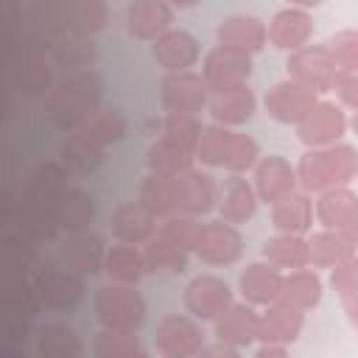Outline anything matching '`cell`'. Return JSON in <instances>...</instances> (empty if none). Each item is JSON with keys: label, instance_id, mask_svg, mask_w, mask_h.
<instances>
[{"label": "cell", "instance_id": "60", "mask_svg": "<svg viewBox=\"0 0 358 358\" xmlns=\"http://www.w3.org/2000/svg\"><path fill=\"white\" fill-rule=\"evenodd\" d=\"M173 8H193V6H199L201 0H168Z\"/></svg>", "mask_w": 358, "mask_h": 358}, {"label": "cell", "instance_id": "6", "mask_svg": "<svg viewBox=\"0 0 358 358\" xmlns=\"http://www.w3.org/2000/svg\"><path fill=\"white\" fill-rule=\"evenodd\" d=\"M207 344V333L196 316L168 313L157 322L154 330V350L162 358H196Z\"/></svg>", "mask_w": 358, "mask_h": 358}, {"label": "cell", "instance_id": "53", "mask_svg": "<svg viewBox=\"0 0 358 358\" xmlns=\"http://www.w3.org/2000/svg\"><path fill=\"white\" fill-rule=\"evenodd\" d=\"M333 92L338 95L341 106H350L355 112L358 109V70H338L333 81Z\"/></svg>", "mask_w": 358, "mask_h": 358}, {"label": "cell", "instance_id": "46", "mask_svg": "<svg viewBox=\"0 0 358 358\" xmlns=\"http://www.w3.org/2000/svg\"><path fill=\"white\" fill-rule=\"evenodd\" d=\"M92 355L95 358H143V344L137 333L101 327L92 338Z\"/></svg>", "mask_w": 358, "mask_h": 358}, {"label": "cell", "instance_id": "47", "mask_svg": "<svg viewBox=\"0 0 358 358\" xmlns=\"http://www.w3.org/2000/svg\"><path fill=\"white\" fill-rule=\"evenodd\" d=\"M109 22V8L103 0H70V31L98 36Z\"/></svg>", "mask_w": 358, "mask_h": 358}, {"label": "cell", "instance_id": "50", "mask_svg": "<svg viewBox=\"0 0 358 358\" xmlns=\"http://www.w3.org/2000/svg\"><path fill=\"white\" fill-rule=\"evenodd\" d=\"M199 218L196 215H185V213H171L165 218H159V227H157V235L171 241V243H179L185 249L193 252V241H196V232H199Z\"/></svg>", "mask_w": 358, "mask_h": 358}, {"label": "cell", "instance_id": "17", "mask_svg": "<svg viewBox=\"0 0 358 358\" xmlns=\"http://www.w3.org/2000/svg\"><path fill=\"white\" fill-rule=\"evenodd\" d=\"M176 185V213L185 215H207L210 210H215V199H218V182L201 171V168H187L179 176H173Z\"/></svg>", "mask_w": 358, "mask_h": 358}, {"label": "cell", "instance_id": "12", "mask_svg": "<svg viewBox=\"0 0 358 358\" xmlns=\"http://www.w3.org/2000/svg\"><path fill=\"white\" fill-rule=\"evenodd\" d=\"M316 101H319V92L308 90L305 84H299L294 78H282L266 90L263 106H266L268 117H274L277 123L296 126L316 106Z\"/></svg>", "mask_w": 358, "mask_h": 358}, {"label": "cell", "instance_id": "31", "mask_svg": "<svg viewBox=\"0 0 358 358\" xmlns=\"http://www.w3.org/2000/svg\"><path fill=\"white\" fill-rule=\"evenodd\" d=\"M39 241H34L28 232L20 227L6 229L0 241V271H14V274H34L39 268Z\"/></svg>", "mask_w": 358, "mask_h": 358}, {"label": "cell", "instance_id": "39", "mask_svg": "<svg viewBox=\"0 0 358 358\" xmlns=\"http://www.w3.org/2000/svg\"><path fill=\"white\" fill-rule=\"evenodd\" d=\"M0 308L8 310V313L28 316V319H31L36 310H42L31 274L0 271Z\"/></svg>", "mask_w": 358, "mask_h": 358}, {"label": "cell", "instance_id": "55", "mask_svg": "<svg viewBox=\"0 0 358 358\" xmlns=\"http://www.w3.org/2000/svg\"><path fill=\"white\" fill-rule=\"evenodd\" d=\"M341 308H344V313H347V322L358 330V291L350 294V296H344V299H341Z\"/></svg>", "mask_w": 358, "mask_h": 358}, {"label": "cell", "instance_id": "49", "mask_svg": "<svg viewBox=\"0 0 358 358\" xmlns=\"http://www.w3.org/2000/svg\"><path fill=\"white\" fill-rule=\"evenodd\" d=\"M257 159H260L257 140H252L243 131H232L229 151H227V159H224V171H229V173H246V171H252L257 165Z\"/></svg>", "mask_w": 358, "mask_h": 358}, {"label": "cell", "instance_id": "34", "mask_svg": "<svg viewBox=\"0 0 358 358\" xmlns=\"http://www.w3.org/2000/svg\"><path fill=\"white\" fill-rule=\"evenodd\" d=\"M358 215V193L350 185L330 187L316 199V221L327 229H344Z\"/></svg>", "mask_w": 358, "mask_h": 358}, {"label": "cell", "instance_id": "11", "mask_svg": "<svg viewBox=\"0 0 358 358\" xmlns=\"http://www.w3.org/2000/svg\"><path fill=\"white\" fill-rule=\"evenodd\" d=\"M182 299L190 316H196L199 322H215L235 302V294L227 280L215 274H199L185 285Z\"/></svg>", "mask_w": 358, "mask_h": 358}, {"label": "cell", "instance_id": "33", "mask_svg": "<svg viewBox=\"0 0 358 358\" xmlns=\"http://www.w3.org/2000/svg\"><path fill=\"white\" fill-rule=\"evenodd\" d=\"M36 358H81L84 344L78 333L64 322H48L34 336Z\"/></svg>", "mask_w": 358, "mask_h": 358}, {"label": "cell", "instance_id": "59", "mask_svg": "<svg viewBox=\"0 0 358 358\" xmlns=\"http://www.w3.org/2000/svg\"><path fill=\"white\" fill-rule=\"evenodd\" d=\"M285 3H288V6H296V8H308V11H310V8L322 6L324 0H285Z\"/></svg>", "mask_w": 358, "mask_h": 358}, {"label": "cell", "instance_id": "20", "mask_svg": "<svg viewBox=\"0 0 358 358\" xmlns=\"http://www.w3.org/2000/svg\"><path fill=\"white\" fill-rule=\"evenodd\" d=\"M252 185L257 190V199L271 207L277 199L296 190L299 179H296V168L285 157L268 154V157H260L257 165L252 168Z\"/></svg>", "mask_w": 358, "mask_h": 358}, {"label": "cell", "instance_id": "15", "mask_svg": "<svg viewBox=\"0 0 358 358\" xmlns=\"http://www.w3.org/2000/svg\"><path fill=\"white\" fill-rule=\"evenodd\" d=\"M282 280H285V271L263 257V260H255L241 268L238 294L243 302H249L255 308H266L282 296Z\"/></svg>", "mask_w": 358, "mask_h": 358}, {"label": "cell", "instance_id": "26", "mask_svg": "<svg viewBox=\"0 0 358 358\" xmlns=\"http://www.w3.org/2000/svg\"><path fill=\"white\" fill-rule=\"evenodd\" d=\"M207 112L215 123L238 129V126L249 123L252 115L257 112V95L249 84H241V87H232V90H224V92H210Z\"/></svg>", "mask_w": 358, "mask_h": 358}, {"label": "cell", "instance_id": "45", "mask_svg": "<svg viewBox=\"0 0 358 358\" xmlns=\"http://www.w3.org/2000/svg\"><path fill=\"white\" fill-rule=\"evenodd\" d=\"M232 131L229 126H221V123H204L201 134H199V143H196V159L207 168H224V159H227V151H229V140H232Z\"/></svg>", "mask_w": 358, "mask_h": 358}, {"label": "cell", "instance_id": "3", "mask_svg": "<svg viewBox=\"0 0 358 358\" xmlns=\"http://www.w3.org/2000/svg\"><path fill=\"white\" fill-rule=\"evenodd\" d=\"M355 176H358V148L350 143L308 148L296 162L299 187L316 196L330 187L350 185Z\"/></svg>", "mask_w": 358, "mask_h": 358}, {"label": "cell", "instance_id": "2", "mask_svg": "<svg viewBox=\"0 0 358 358\" xmlns=\"http://www.w3.org/2000/svg\"><path fill=\"white\" fill-rule=\"evenodd\" d=\"M103 106V81L90 70L64 73L45 98V117L59 131H78Z\"/></svg>", "mask_w": 358, "mask_h": 358}, {"label": "cell", "instance_id": "10", "mask_svg": "<svg viewBox=\"0 0 358 358\" xmlns=\"http://www.w3.org/2000/svg\"><path fill=\"white\" fill-rule=\"evenodd\" d=\"M347 129H350V120H347L341 103H336V101H316V106L296 123V137L308 148H322V145L341 143Z\"/></svg>", "mask_w": 358, "mask_h": 358}, {"label": "cell", "instance_id": "51", "mask_svg": "<svg viewBox=\"0 0 358 358\" xmlns=\"http://www.w3.org/2000/svg\"><path fill=\"white\" fill-rule=\"evenodd\" d=\"M324 45L338 70H358V28H341Z\"/></svg>", "mask_w": 358, "mask_h": 358}, {"label": "cell", "instance_id": "56", "mask_svg": "<svg viewBox=\"0 0 358 358\" xmlns=\"http://www.w3.org/2000/svg\"><path fill=\"white\" fill-rule=\"evenodd\" d=\"M288 352V347H282V344H255V355L257 358H282Z\"/></svg>", "mask_w": 358, "mask_h": 358}, {"label": "cell", "instance_id": "28", "mask_svg": "<svg viewBox=\"0 0 358 358\" xmlns=\"http://www.w3.org/2000/svg\"><path fill=\"white\" fill-rule=\"evenodd\" d=\"M98 56V45L95 36L81 34V31H67L62 34L53 48H50V62L64 70V73H78V70H90L95 64Z\"/></svg>", "mask_w": 358, "mask_h": 358}, {"label": "cell", "instance_id": "54", "mask_svg": "<svg viewBox=\"0 0 358 358\" xmlns=\"http://www.w3.org/2000/svg\"><path fill=\"white\" fill-rule=\"evenodd\" d=\"M238 352H241V350H235L232 344H227V341H221V338H215L213 344H204V350H201L204 358H213V355H215V358H221V355H224V358H235Z\"/></svg>", "mask_w": 358, "mask_h": 358}, {"label": "cell", "instance_id": "44", "mask_svg": "<svg viewBox=\"0 0 358 358\" xmlns=\"http://www.w3.org/2000/svg\"><path fill=\"white\" fill-rule=\"evenodd\" d=\"M137 201L143 207H148L157 218H165L171 213H176V185L173 176H162V173H145V179L140 182V193Z\"/></svg>", "mask_w": 358, "mask_h": 358}, {"label": "cell", "instance_id": "57", "mask_svg": "<svg viewBox=\"0 0 358 358\" xmlns=\"http://www.w3.org/2000/svg\"><path fill=\"white\" fill-rule=\"evenodd\" d=\"M25 3H28V0H0V6H3V17H20L22 8H25Z\"/></svg>", "mask_w": 358, "mask_h": 358}, {"label": "cell", "instance_id": "5", "mask_svg": "<svg viewBox=\"0 0 358 358\" xmlns=\"http://www.w3.org/2000/svg\"><path fill=\"white\" fill-rule=\"evenodd\" d=\"M31 280H34L39 305L50 313H70L84 299V277L67 266L64 268H56V266L36 268L31 274Z\"/></svg>", "mask_w": 358, "mask_h": 358}, {"label": "cell", "instance_id": "36", "mask_svg": "<svg viewBox=\"0 0 358 358\" xmlns=\"http://www.w3.org/2000/svg\"><path fill=\"white\" fill-rule=\"evenodd\" d=\"M324 296V282L322 277L316 274L313 266H305V268H294V271H285V280H282V302L299 308V310H313L319 308Z\"/></svg>", "mask_w": 358, "mask_h": 358}, {"label": "cell", "instance_id": "18", "mask_svg": "<svg viewBox=\"0 0 358 358\" xmlns=\"http://www.w3.org/2000/svg\"><path fill=\"white\" fill-rule=\"evenodd\" d=\"M305 327V310L277 299L266 308H260V322H257V341L255 344H282L291 347Z\"/></svg>", "mask_w": 358, "mask_h": 358}, {"label": "cell", "instance_id": "1", "mask_svg": "<svg viewBox=\"0 0 358 358\" xmlns=\"http://www.w3.org/2000/svg\"><path fill=\"white\" fill-rule=\"evenodd\" d=\"M67 176H70V171L59 159L34 165L22 182V193L14 207V227L28 232L39 243L59 241L62 227H59L56 207H59L62 193L70 187Z\"/></svg>", "mask_w": 358, "mask_h": 358}, {"label": "cell", "instance_id": "42", "mask_svg": "<svg viewBox=\"0 0 358 358\" xmlns=\"http://www.w3.org/2000/svg\"><path fill=\"white\" fill-rule=\"evenodd\" d=\"M78 131L87 134L90 140H95L98 145L109 148V145L120 143V140L129 134V117H126L123 109H117V106H101Z\"/></svg>", "mask_w": 358, "mask_h": 358}, {"label": "cell", "instance_id": "58", "mask_svg": "<svg viewBox=\"0 0 358 358\" xmlns=\"http://www.w3.org/2000/svg\"><path fill=\"white\" fill-rule=\"evenodd\" d=\"M341 232H344L347 243L352 246V252H358V215H355V218H352V221H350V224H347Z\"/></svg>", "mask_w": 358, "mask_h": 358}, {"label": "cell", "instance_id": "29", "mask_svg": "<svg viewBox=\"0 0 358 358\" xmlns=\"http://www.w3.org/2000/svg\"><path fill=\"white\" fill-rule=\"evenodd\" d=\"M271 224L277 232H294L308 235L313 227V201L308 190H291L288 196L277 199L271 204Z\"/></svg>", "mask_w": 358, "mask_h": 358}, {"label": "cell", "instance_id": "43", "mask_svg": "<svg viewBox=\"0 0 358 358\" xmlns=\"http://www.w3.org/2000/svg\"><path fill=\"white\" fill-rule=\"evenodd\" d=\"M308 249H310V266L313 268H333L344 257L352 255V246L347 243L341 229H327L322 227L319 232L308 235Z\"/></svg>", "mask_w": 358, "mask_h": 358}, {"label": "cell", "instance_id": "35", "mask_svg": "<svg viewBox=\"0 0 358 358\" xmlns=\"http://www.w3.org/2000/svg\"><path fill=\"white\" fill-rule=\"evenodd\" d=\"M196 154L190 148H185L182 143L159 134L151 140L148 151H145V168L151 173H162V176H179L182 171L193 168Z\"/></svg>", "mask_w": 358, "mask_h": 358}, {"label": "cell", "instance_id": "9", "mask_svg": "<svg viewBox=\"0 0 358 358\" xmlns=\"http://www.w3.org/2000/svg\"><path fill=\"white\" fill-rule=\"evenodd\" d=\"M207 101H210V87H207L204 76H199L193 70L165 73V78L159 84V103L165 112L199 115L207 109Z\"/></svg>", "mask_w": 358, "mask_h": 358}, {"label": "cell", "instance_id": "48", "mask_svg": "<svg viewBox=\"0 0 358 358\" xmlns=\"http://www.w3.org/2000/svg\"><path fill=\"white\" fill-rule=\"evenodd\" d=\"M159 129H162L165 137L182 143V145L190 148V151H196V143H199V134H201L204 123L199 120V115H187V112H165Z\"/></svg>", "mask_w": 358, "mask_h": 358}, {"label": "cell", "instance_id": "30", "mask_svg": "<svg viewBox=\"0 0 358 358\" xmlns=\"http://www.w3.org/2000/svg\"><path fill=\"white\" fill-rule=\"evenodd\" d=\"M103 145L90 140L81 131H67V137L59 143V162L76 173V176H90L103 165Z\"/></svg>", "mask_w": 358, "mask_h": 358}, {"label": "cell", "instance_id": "23", "mask_svg": "<svg viewBox=\"0 0 358 358\" xmlns=\"http://www.w3.org/2000/svg\"><path fill=\"white\" fill-rule=\"evenodd\" d=\"M173 6L168 0H129L126 6V34L140 42H154L173 22Z\"/></svg>", "mask_w": 358, "mask_h": 358}, {"label": "cell", "instance_id": "13", "mask_svg": "<svg viewBox=\"0 0 358 358\" xmlns=\"http://www.w3.org/2000/svg\"><path fill=\"white\" fill-rule=\"evenodd\" d=\"M106 243L98 232L92 229H73V232H62L59 238V255L62 263L67 268H73L81 277H92L103 271V260H106Z\"/></svg>", "mask_w": 358, "mask_h": 358}, {"label": "cell", "instance_id": "24", "mask_svg": "<svg viewBox=\"0 0 358 358\" xmlns=\"http://www.w3.org/2000/svg\"><path fill=\"white\" fill-rule=\"evenodd\" d=\"M257 322H260V310L241 299V302H232L213 322V336L232 344L235 350H246L257 341Z\"/></svg>", "mask_w": 358, "mask_h": 358}, {"label": "cell", "instance_id": "16", "mask_svg": "<svg viewBox=\"0 0 358 358\" xmlns=\"http://www.w3.org/2000/svg\"><path fill=\"white\" fill-rule=\"evenodd\" d=\"M151 56L165 73H182L201 59V42L185 28H168L151 42Z\"/></svg>", "mask_w": 358, "mask_h": 358}, {"label": "cell", "instance_id": "4", "mask_svg": "<svg viewBox=\"0 0 358 358\" xmlns=\"http://www.w3.org/2000/svg\"><path fill=\"white\" fill-rule=\"evenodd\" d=\"M92 310L101 327L109 330H126V333H140L145 324V299L140 296L137 285H123V282H109L101 285L92 296Z\"/></svg>", "mask_w": 358, "mask_h": 358}, {"label": "cell", "instance_id": "40", "mask_svg": "<svg viewBox=\"0 0 358 358\" xmlns=\"http://www.w3.org/2000/svg\"><path fill=\"white\" fill-rule=\"evenodd\" d=\"M56 215H59L62 232L90 229V224L95 221V199H92V193H87L84 187H73L70 185L59 199Z\"/></svg>", "mask_w": 358, "mask_h": 358}, {"label": "cell", "instance_id": "21", "mask_svg": "<svg viewBox=\"0 0 358 358\" xmlns=\"http://www.w3.org/2000/svg\"><path fill=\"white\" fill-rule=\"evenodd\" d=\"M257 204H260L257 190H255V185H252L243 173H229V176L218 185V199H215V213H218V218H224V221L241 227V224H246V221L255 218Z\"/></svg>", "mask_w": 358, "mask_h": 358}, {"label": "cell", "instance_id": "22", "mask_svg": "<svg viewBox=\"0 0 358 358\" xmlns=\"http://www.w3.org/2000/svg\"><path fill=\"white\" fill-rule=\"evenodd\" d=\"M50 56H14L8 59V84L22 98H48L56 84Z\"/></svg>", "mask_w": 358, "mask_h": 358}, {"label": "cell", "instance_id": "14", "mask_svg": "<svg viewBox=\"0 0 358 358\" xmlns=\"http://www.w3.org/2000/svg\"><path fill=\"white\" fill-rule=\"evenodd\" d=\"M201 76H204L210 92H224V90L249 84V76H252V56L215 45L213 50L204 53Z\"/></svg>", "mask_w": 358, "mask_h": 358}, {"label": "cell", "instance_id": "25", "mask_svg": "<svg viewBox=\"0 0 358 358\" xmlns=\"http://www.w3.org/2000/svg\"><path fill=\"white\" fill-rule=\"evenodd\" d=\"M310 36H313V17H310L308 8L285 6L268 20V42L277 50H288L291 53V50L308 45Z\"/></svg>", "mask_w": 358, "mask_h": 358}, {"label": "cell", "instance_id": "61", "mask_svg": "<svg viewBox=\"0 0 358 358\" xmlns=\"http://www.w3.org/2000/svg\"><path fill=\"white\" fill-rule=\"evenodd\" d=\"M350 129L358 134V109H355V112H352V117H350Z\"/></svg>", "mask_w": 358, "mask_h": 358}, {"label": "cell", "instance_id": "37", "mask_svg": "<svg viewBox=\"0 0 358 358\" xmlns=\"http://www.w3.org/2000/svg\"><path fill=\"white\" fill-rule=\"evenodd\" d=\"M22 20L56 42L70 31V0H28Z\"/></svg>", "mask_w": 358, "mask_h": 358}, {"label": "cell", "instance_id": "52", "mask_svg": "<svg viewBox=\"0 0 358 358\" xmlns=\"http://www.w3.org/2000/svg\"><path fill=\"white\" fill-rule=\"evenodd\" d=\"M330 288L338 294V299L358 291V252H352L350 257H344L330 268Z\"/></svg>", "mask_w": 358, "mask_h": 358}, {"label": "cell", "instance_id": "19", "mask_svg": "<svg viewBox=\"0 0 358 358\" xmlns=\"http://www.w3.org/2000/svg\"><path fill=\"white\" fill-rule=\"evenodd\" d=\"M215 39L221 48L255 56L268 45V25L255 14H229L218 22Z\"/></svg>", "mask_w": 358, "mask_h": 358}, {"label": "cell", "instance_id": "32", "mask_svg": "<svg viewBox=\"0 0 358 358\" xmlns=\"http://www.w3.org/2000/svg\"><path fill=\"white\" fill-rule=\"evenodd\" d=\"M145 257L143 249L134 243H123L115 241L106 249V260H103V274L109 282H123V285H137L145 274Z\"/></svg>", "mask_w": 358, "mask_h": 358}, {"label": "cell", "instance_id": "27", "mask_svg": "<svg viewBox=\"0 0 358 358\" xmlns=\"http://www.w3.org/2000/svg\"><path fill=\"white\" fill-rule=\"evenodd\" d=\"M109 227H112L115 241L143 246V243H148L157 235L159 218L148 207H143L140 201H123V204L115 207Z\"/></svg>", "mask_w": 358, "mask_h": 358}, {"label": "cell", "instance_id": "41", "mask_svg": "<svg viewBox=\"0 0 358 358\" xmlns=\"http://www.w3.org/2000/svg\"><path fill=\"white\" fill-rule=\"evenodd\" d=\"M190 249L171 243L159 235H154L148 243H143V257H145V268L154 274H182L187 268L190 260Z\"/></svg>", "mask_w": 358, "mask_h": 358}, {"label": "cell", "instance_id": "8", "mask_svg": "<svg viewBox=\"0 0 358 358\" xmlns=\"http://www.w3.org/2000/svg\"><path fill=\"white\" fill-rule=\"evenodd\" d=\"M285 70H288V78L305 84L308 90H313L319 95L333 90V81H336V73H338L327 45H310V42L288 53Z\"/></svg>", "mask_w": 358, "mask_h": 358}, {"label": "cell", "instance_id": "7", "mask_svg": "<svg viewBox=\"0 0 358 358\" xmlns=\"http://www.w3.org/2000/svg\"><path fill=\"white\" fill-rule=\"evenodd\" d=\"M193 255L207 266H232L243 255V235L224 218L201 221L193 241Z\"/></svg>", "mask_w": 358, "mask_h": 358}, {"label": "cell", "instance_id": "38", "mask_svg": "<svg viewBox=\"0 0 358 358\" xmlns=\"http://www.w3.org/2000/svg\"><path fill=\"white\" fill-rule=\"evenodd\" d=\"M263 257L268 263H274L277 268H282V271L305 268V266H310L308 238L305 235H294V232H277V235L266 238Z\"/></svg>", "mask_w": 358, "mask_h": 358}]
</instances>
